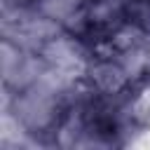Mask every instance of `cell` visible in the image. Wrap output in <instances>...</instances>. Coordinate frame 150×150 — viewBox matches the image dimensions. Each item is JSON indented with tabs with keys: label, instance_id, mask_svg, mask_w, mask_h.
I'll use <instances>...</instances> for the list:
<instances>
[{
	"label": "cell",
	"instance_id": "1",
	"mask_svg": "<svg viewBox=\"0 0 150 150\" xmlns=\"http://www.w3.org/2000/svg\"><path fill=\"white\" fill-rule=\"evenodd\" d=\"M124 19L141 28L143 33H150V0H122Z\"/></svg>",
	"mask_w": 150,
	"mask_h": 150
}]
</instances>
